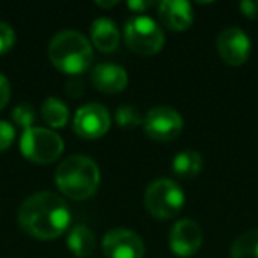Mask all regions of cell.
Returning <instances> with one entry per match:
<instances>
[{
  "label": "cell",
  "instance_id": "obj_1",
  "mask_svg": "<svg viewBox=\"0 0 258 258\" xmlns=\"http://www.w3.org/2000/svg\"><path fill=\"white\" fill-rule=\"evenodd\" d=\"M18 223L29 235L39 240H53L68 230L71 211L64 198L51 191H39L22 202Z\"/></svg>",
  "mask_w": 258,
  "mask_h": 258
},
{
  "label": "cell",
  "instance_id": "obj_2",
  "mask_svg": "<svg viewBox=\"0 0 258 258\" xmlns=\"http://www.w3.org/2000/svg\"><path fill=\"white\" fill-rule=\"evenodd\" d=\"M101 180L99 166L87 156L76 154L64 159L55 172V184L64 197L85 200L97 191Z\"/></svg>",
  "mask_w": 258,
  "mask_h": 258
},
{
  "label": "cell",
  "instance_id": "obj_3",
  "mask_svg": "<svg viewBox=\"0 0 258 258\" xmlns=\"http://www.w3.org/2000/svg\"><path fill=\"white\" fill-rule=\"evenodd\" d=\"M48 57L58 71L78 76L90 68L94 51L83 34L76 30H62L50 41Z\"/></svg>",
  "mask_w": 258,
  "mask_h": 258
},
{
  "label": "cell",
  "instance_id": "obj_4",
  "mask_svg": "<svg viewBox=\"0 0 258 258\" xmlns=\"http://www.w3.org/2000/svg\"><path fill=\"white\" fill-rule=\"evenodd\" d=\"M145 209L158 219L175 218L186 204L182 187L170 179H156L147 186L144 195Z\"/></svg>",
  "mask_w": 258,
  "mask_h": 258
},
{
  "label": "cell",
  "instance_id": "obj_5",
  "mask_svg": "<svg viewBox=\"0 0 258 258\" xmlns=\"http://www.w3.org/2000/svg\"><path fill=\"white\" fill-rule=\"evenodd\" d=\"M124 41L131 51L142 57H151L158 53L165 44V34L158 22L149 16L138 15L125 22Z\"/></svg>",
  "mask_w": 258,
  "mask_h": 258
},
{
  "label": "cell",
  "instance_id": "obj_6",
  "mask_svg": "<svg viewBox=\"0 0 258 258\" xmlns=\"http://www.w3.org/2000/svg\"><path fill=\"white\" fill-rule=\"evenodd\" d=\"M22 154L37 165H48L57 161L64 152V142L53 129L30 127L25 129L20 140Z\"/></svg>",
  "mask_w": 258,
  "mask_h": 258
},
{
  "label": "cell",
  "instance_id": "obj_7",
  "mask_svg": "<svg viewBox=\"0 0 258 258\" xmlns=\"http://www.w3.org/2000/svg\"><path fill=\"white\" fill-rule=\"evenodd\" d=\"M184 120L180 113L168 106H156L147 111L144 129L154 142H172L182 133Z\"/></svg>",
  "mask_w": 258,
  "mask_h": 258
},
{
  "label": "cell",
  "instance_id": "obj_8",
  "mask_svg": "<svg viewBox=\"0 0 258 258\" xmlns=\"http://www.w3.org/2000/svg\"><path fill=\"white\" fill-rule=\"evenodd\" d=\"M111 125V117L106 106L99 103H87L75 113L73 129L80 138L85 140H97L108 133Z\"/></svg>",
  "mask_w": 258,
  "mask_h": 258
},
{
  "label": "cell",
  "instance_id": "obj_9",
  "mask_svg": "<svg viewBox=\"0 0 258 258\" xmlns=\"http://www.w3.org/2000/svg\"><path fill=\"white\" fill-rule=\"evenodd\" d=\"M103 253L106 258H144L145 246L138 233L127 228H113L104 235Z\"/></svg>",
  "mask_w": 258,
  "mask_h": 258
},
{
  "label": "cell",
  "instance_id": "obj_10",
  "mask_svg": "<svg viewBox=\"0 0 258 258\" xmlns=\"http://www.w3.org/2000/svg\"><path fill=\"white\" fill-rule=\"evenodd\" d=\"M216 48L221 60L228 66H242L251 53L249 37L239 27H228L221 30L216 41Z\"/></svg>",
  "mask_w": 258,
  "mask_h": 258
},
{
  "label": "cell",
  "instance_id": "obj_11",
  "mask_svg": "<svg viewBox=\"0 0 258 258\" xmlns=\"http://www.w3.org/2000/svg\"><path fill=\"white\" fill-rule=\"evenodd\" d=\"M170 249L180 258L193 256L202 247V228L193 219H180L170 230Z\"/></svg>",
  "mask_w": 258,
  "mask_h": 258
},
{
  "label": "cell",
  "instance_id": "obj_12",
  "mask_svg": "<svg viewBox=\"0 0 258 258\" xmlns=\"http://www.w3.org/2000/svg\"><path fill=\"white\" fill-rule=\"evenodd\" d=\"M90 82L97 90L104 94H118L127 87V73L122 66L103 62L94 68Z\"/></svg>",
  "mask_w": 258,
  "mask_h": 258
},
{
  "label": "cell",
  "instance_id": "obj_13",
  "mask_svg": "<svg viewBox=\"0 0 258 258\" xmlns=\"http://www.w3.org/2000/svg\"><path fill=\"white\" fill-rule=\"evenodd\" d=\"M159 18L173 32H184L193 23V8L184 0H163L158 4Z\"/></svg>",
  "mask_w": 258,
  "mask_h": 258
},
{
  "label": "cell",
  "instance_id": "obj_14",
  "mask_svg": "<svg viewBox=\"0 0 258 258\" xmlns=\"http://www.w3.org/2000/svg\"><path fill=\"white\" fill-rule=\"evenodd\" d=\"M90 39L99 51L110 53V51L117 50L120 36H118L115 22H111L110 18H97L90 27Z\"/></svg>",
  "mask_w": 258,
  "mask_h": 258
},
{
  "label": "cell",
  "instance_id": "obj_15",
  "mask_svg": "<svg viewBox=\"0 0 258 258\" xmlns=\"http://www.w3.org/2000/svg\"><path fill=\"white\" fill-rule=\"evenodd\" d=\"M68 247L75 256L85 258L89 254H92L94 247H96V235H94L89 226L76 225L69 230Z\"/></svg>",
  "mask_w": 258,
  "mask_h": 258
},
{
  "label": "cell",
  "instance_id": "obj_16",
  "mask_svg": "<svg viewBox=\"0 0 258 258\" xmlns=\"http://www.w3.org/2000/svg\"><path fill=\"white\" fill-rule=\"evenodd\" d=\"M204 166V159L197 151H180L175 154V158L172 159V170L175 175L184 177V179H191V177L198 175Z\"/></svg>",
  "mask_w": 258,
  "mask_h": 258
},
{
  "label": "cell",
  "instance_id": "obj_17",
  "mask_svg": "<svg viewBox=\"0 0 258 258\" xmlns=\"http://www.w3.org/2000/svg\"><path fill=\"white\" fill-rule=\"evenodd\" d=\"M41 115L50 127L60 129L69 120V108L57 97H48L41 106Z\"/></svg>",
  "mask_w": 258,
  "mask_h": 258
},
{
  "label": "cell",
  "instance_id": "obj_18",
  "mask_svg": "<svg viewBox=\"0 0 258 258\" xmlns=\"http://www.w3.org/2000/svg\"><path fill=\"white\" fill-rule=\"evenodd\" d=\"M230 258H258V230H247L232 244Z\"/></svg>",
  "mask_w": 258,
  "mask_h": 258
},
{
  "label": "cell",
  "instance_id": "obj_19",
  "mask_svg": "<svg viewBox=\"0 0 258 258\" xmlns=\"http://www.w3.org/2000/svg\"><path fill=\"white\" fill-rule=\"evenodd\" d=\"M115 120L122 129H133L144 124V117L138 111V108L131 106V104H124V106L118 108L117 113H115Z\"/></svg>",
  "mask_w": 258,
  "mask_h": 258
},
{
  "label": "cell",
  "instance_id": "obj_20",
  "mask_svg": "<svg viewBox=\"0 0 258 258\" xmlns=\"http://www.w3.org/2000/svg\"><path fill=\"white\" fill-rule=\"evenodd\" d=\"M13 122L20 127L25 129H30L34 127V120H36V113H34V108L29 106V104H18V106L13 110Z\"/></svg>",
  "mask_w": 258,
  "mask_h": 258
},
{
  "label": "cell",
  "instance_id": "obj_21",
  "mask_svg": "<svg viewBox=\"0 0 258 258\" xmlns=\"http://www.w3.org/2000/svg\"><path fill=\"white\" fill-rule=\"evenodd\" d=\"M16 43V34L11 25L0 22V55L8 53Z\"/></svg>",
  "mask_w": 258,
  "mask_h": 258
},
{
  "label": "cell",
  "instance_id": "obj_22",
  "mask_svg": "<svg viewBox=\"0 0 258 258\" xmlns=\"http://www.w3.org/2000/svg\"><path fill=\"white\" fill-rule=\"evenodd\" d=\"M15 127H13V124H9V122L6 120H0V152H4L6 149L11 147V144L15 142Z\"/></svg>",
  "mask_w": 258,
  "mask_h": 258
},
{
  "label": "cell",
  "instance_id": "obj_23",
  "mask_svg": "<svg viewBox=\"0 0 258 258\" xmlns=\"http://www.w3.org/2000/svg\"><path fill=\"white\" fill-rule=\"evenodd\" d=\"M9 97H11V85H9V80L4 75H0V110L9 103Z\"/></svg>",
  "mask_w": 258,
  "mask_h": 258
},
{
  "label": "cell",
  "instance_id": "obj_24",
  "mask_svg": "<svg viewBox=\"0 0 258 258\" xmlns=\"http://www.w3.org/2000/svg\"><path fill=\"white\" fill-rule=\"evenodd\" d=\"M239 9L247 18H258V0H244L239 4Z\"/></svg>",
  "mask_w": 258,
  "mask_h": 258
},
{
  "label": "cell",
  "instance_id": "obj_25",
  "mask_svg": "<svg viewBox=\"0 0 258 258\" xmlns=\"http://www.w3.org/2000/svg\"><path fill=\"white\" fill-rule=\"evenodd\" d=\"M125 6L135 13H144V11H147V9L154 8L156 2H152V0H127Z\"/></svg>",
  "mask_w": 258,
  "mask_h": 258
},
{
  "label": "cell",
  "instance_id": "obj_26",
  "mask_svg": "<svg viewBox=\"0 0 258 258\" xmlns=\"http://www.w3.org/2000/svg\"><path fill=\"white\" fill-rule=\"evenodd\" d=\"M66 92H68V96H73V97H80L83 94V83L80 82V80H69L68 83H66Z\"/></svg>",
  "mask_w": 258,
  "mask_h": 258
},
{
  "label": "cell",
  "instance_id": "obj_27",
  "mask_svg": "<svg viewBox=\"0 0 258 258\" xmlns=\"http://www.w3.org/2000/svg\"><path fill=\"white\" fill-rule=\"evenodd\" d=\"M117 4H118V0H110V2H103V0H97V2H96L97 8H104V9L113 8V6H117Z\"/></svg>",
  "mask_w": 258,
  "mask_h": 258
}]
</instances>
